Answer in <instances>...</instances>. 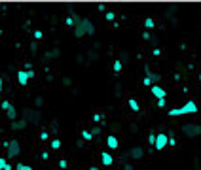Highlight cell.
Masks as SVG:
<instances>
[{
  "label": "cell",
  "mask_w": 201,
  "mask_h": 170,
  "mask_svg": "<svg viewBox=\"0 0 201 170\" xmlns=\"http://www.w3.org/2000/svg\"><path fill=\"white\" fill-rule=\"evenodd\" d=\"M150 93H152V95H154L156 98H158V100H160V98H165V96H167V91H165V89H163L161 85H152V87H150Z\"/></svg>",
  "instance_id": "9c48e42d"
},
{
  "label": "cell",
  "mask_w": 201,
  "mask_h": 170,
  "mask_svg": "<svg viewBox=\"0 0 201 170\" xmlns=\"http://www.w3.org/2000/svg\"><path fill=\"white\" fill-rule=\"evenodd\" d=\"M38 138H40L42 142H48V140H49V132H48V130H42V132H40V136H38Z\"/></svg>",
  "instance_id": "d4e9b609"
},
{
  "label": "cell",
  "mask_w": 201,
  "mask_h": 170,
  "mask_svg": "<svg viewBox=\"0 0 201 170\" xmlns=\"http://www.w3.org/2000/svg\"><path fill=\"white\" fill-rule=\"evenodd\" d=\"M161 53H163V51H161L160 47H154V49H152V55H154V57H161Z\"/></svg>",
  "instance_id": "f546056e"
},
{
  "label": "cell",
  "mask_w": 201,
  "mask_h": 170,
  "mask_svg": "<svg viewBox=\"0 0 201 170\" xmlns=\"http://www.w3.org/2000/svg\"><path fill=\"white\" fill-rule=\"evenodd\" d=\"M127 106H129V110L131 111H140V104H139V102H137V98H129L127 100Z\"/></svg>",
  "instance_id": "2e32d148"
},
{
  "label": "cell",
  "mask_w": 201,
  "mask_h": 170,
  "mask_svg": "<svg viewBox=\"0 0 201 170\" xmlns=\"http://www.w3.org/2000/svg\"><path fill=\"white\" fill-rule=\"evenodd\" d=\"M124 170H135L131 163H124Z\"/></svg>",
  "instance_id": "e575fe53"
},
{
  "label": "cell",
  "mask_w": 201,
  "mask_h": 170,
  "mask_svg": "<svg viewBox=\"0 0 201 170\" xmlns=\"http://www.w3.org/2000/svg\"><path fill=\"white\" fill-rule=\"evenodd\" d=\"M158 81H160V76L158 74H154L150 68L146 66L144 68V77H142V85L144 87H152V85H158Z\"/></svg>",
  "instance_id": "5b68a950"
},
{
  "label": "cell",
  "mask_w": 201,
  "mask_h": 170,
  "mask_svg": "<svg viewBox=\"0 0 201 170\" xmlns=\"http://www.w3.org/2000/svg\"><path fill=\"white\" fill-rule=\"evenodd\" d=\"M4 147H6L10 159H14V157H17V155L21 153V145H19L17 140H6V142H4Z\"/></svg>",
  "instance_id": "8992f818"
},
{
  "label": "cell",
  "mask_w": 201,
  "mask_h": 170,
  "mask_svg": "<svg viewBox=\"0 0 201 170\" xmlns=\"http://www.w3.org/2000/svg\"><path fill=\"white\" fill-rule=\"evenodd\" d=\"M78 19H80V15H76V13H69L65 17V27H69V28H74L76 27V23Z\"/></svg>",
  "instance_id": "8fae6325"
},
{
  "label": "cell",
  "mask_w": 201,
  "mask_h": 170,
  "mask_svg": "<svg viewBox=\"0 0 201 170\" xmlns=\"http://www.w3.org/2000/svg\"><path fill=\"white\" fill-rule=\"evenodd\" d=\"M99 11H104V13H106V6H104V4H100V6H99Z\"/></svg>",
  "instance_id": "8d00e7d4"
},
{
  "label": "cell",
  "mask_w": 201,
  "mask_h": 170,
  "mask_svg": "<svg viewBox=\"0 0 201 170\" xmlns=\"http://www.w3.org/2000/svg\"><path fill=\"white\" fill-rule=\"evenodd\" d=\"M6 163H8V161H6V159H4V157H0V170H4V166H6Z\"/></svg>",
  "instance_id": "836d02e7"
},
{
  "label": "cell",
  "mask_w": 201,
  "mask_h": 170,
  "mask_svg": "<svg viewBox=\"0 0 201 170\" xmlns=\"http://www.w3.org/2000/svg\"><path fill=\"white\" fill-rule=\"evenodd\" d=\"M104 19L110 21V23H114V21H116V11H114V9H108L106 13H104Z\"/></svg>",
  "instance_id": "ffe728a7"
},
{
  "label": "cell",
  "mask_w": 201,
  "mask_h": 170,
  "mask_svg": "<svg viewBox=\"0 0 201 170\" xmlns=\"http://www.w3.org/2000/svg\"><path fill=\"white\" fill-rule=\"evenodd\" d=\"M34 76H36V72L32 70V68H29V70H17V83L21 87H25V85H29V81Z\"/></svg>",
  "instance_id": "277c9868"
},
{
  "label": "cell",
  "mask_w": 201,
  "mask_h": 170,
  "mask_svg": "<svg viewBox=\"0 0 201 170\" xmlns=\"http://www.w3.org/2000/svg\"><path fill=\"white\" fill-rule=\"evenodd\" d=\"M182 134L186 136V138H195V136L201 134V125H195V123H186L180 127Z\"/></svg>",
  "instance_id": "3957f363"
},
{
  "label": "cell",
  "mask_w": 201,
  "mask_h": 170,
  "mask_svg": "<svg viewBox=\"0 0 201 170\" xmlns=\"http://www.w3.org/2000/svg\"><path fill=\"white\" fill-rule=\"evenodd\" d=\"M104 170H106V168H104Z\"/></svg>",
  "instance_id": "60d3db41"
},
{
  "label": "cell",
  "mask_w": 201,
  "mask_h": 170,
  "mask_svg": "<svg viewBox=\"0 0 201 170\" xmlns=\"http://www.w3.org/2000/svg\"><path fill=\"white\" fill-rule=\"evenodd\" d=\"M99 132H100V127H99V125H97V127H93V129H91V134H93V136H97Z\"/></svg>",
  "instance_id": "d6a6232c"
},
{
  "label": "cell",
  "mask_w": 201,
  "mask_h": 170,
  "mask_svg": "<svg viewBox=\"0 0 201 170\" xmlns=\"http://www.w3.org/2000/svg\"><path fill=\"white\" fill-rule=\"evenodd\" d=\"M14 170H34L30 164H23V163H17L15 166H14Z\"/></svg>",
  "instance_id": "603a6c76"
},
{
  "label": "cell",
  "mask_w": 201,
  "mask_h": 170,
  "mask_svg": "<svg viewBox=\"0 0 201 170\" xmlns=\"http://www.w3.org/2000/svg\"><path fill=\"white\" fill-rule=\"evenodd\" d=\"M61 144H63V142H61L59 138H51V140H49V147H51L53 151H57V149H61Z\"/></svg>",
  "instance_id": "d6986e66"
},
{
  "label": "cell",
  "mask_w": 201,
  "mask_h": 170,
  "mask_svg": "<svg viewBox=\"0 0 201 170\" xmlns=\"http://www.w3.org/2000/svg\"><path fill=\"white\" fill-rule=\"evenodd\" d=\"M199 83H201V74H199Z\"/></svg>",
  "instance_id": "ab89813d"
},
{
  "label": "cell",
  "mask_w": 201,
  "mask_h": 170,
  "mask_svg": "<svg viewBox=\"0 0 201 170\" xmlns=\"http://www.w3.org/2000/svg\"><path fill=\"white\" fill-rule=\"evenodd\" d=\"M121 70H124V62H121V59H114L112 61V72L114 74H120Z\"/></svg>",
  "instance_id": "5bb4252c"
},
{
  "label": "cell",
  "mask_w": 201,
  "mask_h": 170,
  "mask_svg": "<svg viewBox=\"0 0 201 170\" xmlns=\"http://www.w3.org/2000/svg\"><path fill=\"white\" fill-rule=\"evenodd\" d=\"M4 170H14V166L10 164V163H6V166H4Z\"/></svg>",
  "instance_id": "74e56055"
},
{
  "label": "cell",
  "mask_w": 201,
  "mask_h": 170,
  "mask_svg": "<svg viewBox=\"0 0 201 170\" xmlns=\"http://www.w3.org/2000/svg\"><path fill=\"white\" fill-rule=\"evenodd\" d=\"M186 113H197V104L194 100H188L186 104L180 106V108H171L169 110L171 117H180V115H186Z\"/></svg>",
  "instance_id": "7a4b0ae2"
},
{
  "label": "cell",
  "mask_w": 201,
  "mask_h": 170,
  "mask_svg": "<svg viewBox=\"0 0 201 170\" xmlns=\"http://www.w3.org/2000/svg\"><path fill=\"white\" fill-rule=\"evenodd\" d=\"M59 168L66 170V168H69V161H66V159H59Z\"/></svg>",
  "instance_id": "f1b7e54d"
},
{
  "label": "cell",
  "mask_w": 201,
  "mask_h": 170,
  "mask_svg": "<svg viewBox=\"0 0 201 170\" xmlns=\"http://www.w3.org/2000/svg\"><path fill=\"white\" fill-rule=\"evenodd\" d=\"M167 145H169V147H176V145H178V142H176V138H175V132H169V134H167Z\"/></svg>",
  "instance_id": "ac0fdd59"
},
{
  "label": "cell",
  "mask_w": 201,
  "mask_h": 170,
  "mask_svg": "<svg viewBox=\"0 0 201 170\" xmlns=\"http://www.w3.org/2000/svg\"><path fill=\"white\" fill-rule=\"evenodd\" d=\"M142 27H144V30H154L156 28V19L154 17H146L144 23H142Z\"/></svg>",
  "instance_id": "4fadbf2b"
},
{
  "label": "cell",
  "mask_w": 201,
  "mask_h": 170,
  "mask_svg": "<svg viewBox=\"0 0 201 170\" xmlns=\"http://www.w3.org/2000/svg\"><path fill=\"white\" fill-rule=\"evenodd\" d=\"M167 147V134L165 132H158L156 134V144H154V149L156 151H161Z\"/></svg>",
  "instance_id": "52a82bcc"
},
{
  "label": "cell",
  "mask_w": 201,
  "mask_h": 170,
  "mask_svg": "<svg viewBox=\"0 0 201 170\" xmlns=\"http://www.w3.org/2000/svg\"><path fill=\"white\" fill-rule=\"evenodd\" d=\"M25 127H27V121H25V119L12 121V129H14V130H21V129H25Z\"/></svg>",
  "instance_id": "e0dca14e"
},
{
  "label": "cell",
  "mask_w": 201,
  "mask_h": 170,
  "mask_svg": "<svg viewBox=\"0 0 201 170\" xmlns=\"http://www.w3.org/2000/svg\"><path fill=\"white\" fill-rule=\"evenodd\" d=\"M106 145H108V149H112V151L120 147V142H118V138H116L114 134H108L106 136Z\"/></svg>",
  "instance_id": "7c38bea8"
},
{
  "label": "cell",
  "mask_w": 201,
  "mask_h": 170,
  "mask_svg": "<svg viewBox=\"0 0 201 170\" xmlns=\"http://www.w3.org/2000/svg\"><path fill=\"white\" fill-rule=\"evenodd\" d=\"M91 119H93V123H103V119H104V115L100 111H95L93 115H91Z\"/></svg>",
  "instance_id": "7402d4cb"
},
{
  "label": "cell",
  "mask_w": 201,
  "mask_h": 170,
  "mask_svg": "<svg viewBox=\"0 0 201 170\" xmlns=\"http://www.w3.org/2000/svg\"><path fill=\"white\" fill-rule=\"evenodd\" d=\"M142 40L150 42V40H152V32H150V30H142Z\"/></svg>",
  "instance_id": "484cf974"
},
{
  "label": "cell",
  "mask_w": 201,
  "mask_h": 170,
  "mask_svg": "<svg viewBox=\"0 0 201 170\" xmlns=\"http://www.w3.org/2000/svg\"><path fill=\"white\" fill-rule=\"evenodd\" d=\"M32 38H34V40H42L44 38V32L42 30H34V32H32Z\"/></svg>",
  "instance_id": "83f0119b"
},
{
  "label": "cell",
  "mask_w": 201,
  "mask_h": 170,
  "mask_svg": "<svg viewBox=\"0 0 201 170\" xmlns=\"http://www.w3.org/2000/svg\"><path fill=\"white\" fill-rule=\"evenodd\" d=\"M40 157L44 159V161H48V159H49V151H42V153H40Z\"/></svg>",
  "instance_id": "1f68e13d"
},
{
  "label": "cell",
  "mask_w": 201,
  "mask_h": 170,
  "mask_svg": "<svg viewBox=\"0 0 201 170\" xmlns=\"http://www.w3.org/2000/svg\"><path fill=\"white\" fill-rule=\"evenodd\" d=\"M6 115H8V119H10V121H17V110H15V106H14V104L6 110Z\"/></svg>",
  "instance_id": "9a60e30c"
},
{
  "label": "cell",
  "mask_w": 201,
  "mask_h": 170,
  "mask_svg": "<svg viewBox=\"0 0 201 170\" xmlns=\"http://www.w3.org/2000/svg\"><path fill=\"white\" fill-rule=\"evenodd\" d=\"M165 104H167L165 98H160V100H158V108H165Z\"/></svg>",
  "instance_id": "4dcf8cb0"
},
{
  "label": "cell",
  "mask_w": 201,
  "mask_h": 170,
  "mask_svg": "<svg viewBox=\"0 0 201 170\" xmlns=\"http://www.w3.org/2000/svg\"><path fill=\"white\" fill-rule=\"evenodd\" d=\"M10 106H12V102H10V100H2V102H0V110H2V111H6Z\"/></svg>",
  "instance_id": "cb8c5ba5"
},
{
  "label": "cell",
  "mask_w": 201,
  "mask_h": 170,
  "mask_svg": "<svg viewBox=\"0 0 201 170\" xmlns=\"http://www.w3.org/2000/svg\"><path fill=\"white\" fill-rule=\"evenodd\" d=\"M148 144H150L152 147H154V144H156V132H154V130L148 134Z\"/></svg>",
  "instance_id": "4316f807"
},
{
  "label": "cell",
  "mask_w": 201,
  "mask_h": 170,
  "mask_svg": "<svg viewBox=\"0 0 201 170\" xmlns=\"http://www.w3.org/2000/svg\"><path fill=\"white\" fill-rule=\"evenodd\" d=\"M95 34V25L89 19L85 17H80L74 27V36L76 38H84V36H93Z\"/></svg>",
  "instance_id": "6da1fadb"
},
{
  "label": "cell",
  "mask_w": 201,
  "mask_h": 170,
  "mask_svg": "<svg viewBox=\"0 0 201 170\" xmlns=\"http://www.w3.org/2000/svg\"><path fill=\"white\" fill-rule=\"evenodd\" d=\"M2 91H4V79L0 77V93H2Z\"/></svg>",
  "instance_id": "d590c367"
},
{
  "label": "cell",
  "mask_w": 201,
  "mask_h": 170,
  "mask_svg": "<svg viewBox=\"0 0 201 170\" xmlns=\"http://www.w3.org/2000/svg\"><path fill=\"white\" fill-rule=\"evenodd\" d=\"M82 138H84L85 142H91V140H93V134H91V130L84 129V130H82Z\"/></svg>",
  "instance_id": "44dd1931"
},
{
  "label": "cell",
  "mask_w": 201,
  "mask_h": 170,
  "mask_svg": "<svg viewBox=\"0 0 201 170\" xmlns=\"http://www.w3.org/2000/svg\"><path fill=\"white\" fill-rule=\"evenodd\" d=\"M100 163H103V166H110L114 163V157H112V153L110 151H100Z\"/></svg>",
  "instance_id": "30bf717a"
},
{
  "label": "cell",
  "mask_w": 201,
  "mask_h": 170,
  "mask_svg": "<svg viewBox=\"0 0 201 170\" xmlns=\"http://www.w3.org/2000/svg\"><path fill=\"white\" fill-rule=\"evenodd\" d=\"M89 170H99V168L97 166H89Z\"/></svg>",
  "instance_id": "f35d334b"
},
{
  "label": "cell",
  "mask_w": 201,
  "mask_h": 170,
  "mask_svg": "<svg viewBox=\"0 0 201 170\" xmlns=\"http://www.w3.org/2000/svg\"><path fill=\"white\" fill-rule=\"evenodd\" d=\"M125 157H127V159H135V161H139V159L144 157V149H142L140 145H135V147H131V149L127 151Z\"/></svg>",
  "instance_id": "ba28073f"
}]
</instances>
